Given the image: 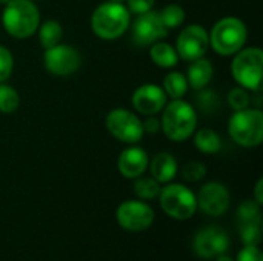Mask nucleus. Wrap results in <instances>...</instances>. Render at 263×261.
I'll return each mask as SVG.
<instances>
[{"mask_svg": "<svg viewBox=\"0 0 263 261\" xmlns=\"http://www.w3.org/2000/svg\"><path fill=\"white\" fill-rule=\"evenodd\" d=\"M34 2H37V0H34Z\"/></svg>", "mask_w": 263, "mask_h": 261, "instance_id": "obj_39", "label": "nucleus"}, {"mask_svg": "<svg viewBox=\"0 0 263 261\" xmlns=\"http://www.w3.org/2000/svg\"><path fill=\"white\" fill-rule=\"evenodd\" d=\"M162 89L165 91L168 100H177V98H183L186 95L190 85H188L185 74H182L179 71H171L165 75V78L162 82Z\"/></svg>", "mask_w": 263, "mask_h": 261, "instance_id": "obj_22", "label": "nucleus"}, {"mask_svg": "<svg viewBox=\"0 0 263 261\" xmlns=\"http://www.w3.org/2000/svg\"><path fill=\"white\" fill-rule=\"evenodd\" d=\"M157 198L162 211L174 220H188L197 211L196 194L182 183H166Z\"/></svg>", "mask_w": 263, "mask_h": 261, "instance_id": "obj_7", "label": "nucleus"}, {"mask_svg": "<svg viewBox=\"0 0 263 261\" xmlns=\"http://www.w3.org/2000/svg\"><path fill=\"white\" fill-rule=\"evenodd\" d=\"M216 261H234V260H233L231 257H228L227 254H223V255H219V257H217V260H216Z\"/></svg>", "mask_w": 263, "mask_h": 261, "instance_id": "obj_36", "label": "nucleus"}, {"mask_svg": "<svg viewBox=\"0 0 263 261\" xmlns=\"http://www.w3.org/2000/svg\"><path fill=\"white\" fill-rule=\"evenodd\" d=\"M14 71V55L12 52L0 45V83L6 82Z\"/></svg>", "mask_w": 263, "mask_h": 261, "instance_id": "obj_31", "label": "nucleus"}, {"mask_svg": "<svg viewBox=\"0 0 263 261\" xmlns=\"http://www.w3.org/2000/svg\"><path fill=\"white\" fill-rule=\"evenodd\" d=\"M9 2H11V0H0V5H2V6H5V5H6V3H9Z\"/></svg>", "mask_w": 263, "mask_h": 261, "instance_id": "obj_37", "label": "nucleus"}, {"mask_svg": "<svg viewBox=\"0 0 263 261\" xmlns=\"http://www.w3.org/2000/svg\"><path fill=\"white\" fill-rule=\"evenodd\" d=\"M174 48L179 58L186 63L205 57L210 49V35L206 28L199 23L186 25L180 29Z\"/></svg>", "mask_w": 263, "mask_h": 261, "instance_id": "obj_10", "label": "nucleus"}, {"mask_svg": "<svg viewBox=\"0 0 263 261\" xmlns=\"http://www.w3.org/2000/svg\"><path fill=\"white\" fill-rule=\"evenodd\" d=\"M165 28L170 31V29H176V28H180L183 23H185V18H186V14H185V9L177 5V3H171V5H166L163 6L160 11H157Z\"/></svg>", "mask_w": 263, "mask_h": 261, "instance_id": "obj_24", "label": "nucleus"}, {"mask_svg": "<svg viewBox=\"0 0 263 261\" xmlns=\"http://www.w3.org/2000/svg\"><path fill=\"white\" fill-rule=\"evenodd\" d=\"M168 102V97L162 86L154 85V83H145L140 85L131 97L133 108L137 114L140 115H157L162 112Z\"/></svg>", "mask_w": 263, "mask_h": 261, "instance_id": "obj_15", "label": "nucleus"}, {"mask_svg": "<svg viewBox=\"0 0 263 261\" xmlns=\"http://www.w3.org/2000/svg\"><path fill=\"white\" fill-rule=\"evenodd\" d=\"M142 125L145 134H157L160 131V120L156 115H148L146 120L142 122Z\"/></svg>", "mask_w": 263, "mask_h": 261, "instance_id": "obj_34", "label": "nucleus"}, {"mask_svg": "<svg viewBox=\"0 0 263 261\" xmlns=\"http://www.w3.org/2000/svg\"><path fill=\"white\" fill-rule=\"evenodd\" d=\"M237 261H263L262 251L259 249V246H245L239 252Z\"/></svg>", "mask_w": 263, "mask_h": 261, "instance_id": "obj_33", "label": "nucleus"}, {"mask_svg": "<svg viewBox=\"0 0 263 261\" xmlns=\"http://www.w3.org/2000/svg\"><path fill=\"white\" fill-rule=\"evenodd\" d=\"M228 134L242 148H257L263 142V112L260 108L234 111L228 122Z\"/></svg>", "mask_w": 263, "mask_h": 261, "instance_id": "obj_6", "label": "nucleus"}, {"mask_svg": "<svg viewBox=\"0 0 263 261\" xmlns=\"http://www.w3.org/2000/svg\"><path fill=\"white\" fill-rule=\"evenodd\" d=\"M92 32L105 40L112 42L126 34L131 25V12L126 5L119 2H103L91 14Z\"/></svg>", "mask_w": 263, "mask_h": 261, "instance_id": "obj_3", "label": "nucleus"}, {"mask_svg": "<svg viewBox=\"0 0 263 261\" xmlns=\"http://www.w3.org/2000/svg\"><path fill=\"white\" fill-rule=\"evenodd\" d=\"M20 106V95L6 82L0 83V114H12Z\"/></svg>", "mask_w": 263, "mask_h": 261, "instance_id": "obj_26", "label": "nucleus"}, {"mask_svg": "<svg viewBox=\"0 0 263 261\" xmlns=\"http://www.w3.org/2000/svg\"><path fill=\"white\" fill-rule=\"evenodd\" d=\"M254 202L259 203L260 206L263 205V180L259 178L256 186H254Z\"/></svg>", "mask_w": 263, "mask_h": 261, "instance_id": "obj_35", "label": "nucleus"}, {"mask_svg": "<svg viewBox=\"0 0 263 261\" xmlns=\"http://www.w3.org/2000/svg\"><path fill=\"white\" fill-rule=\"evenodd\" d=\"M193 137L196 149L202 154L213 155L222 149V137L211 128H202L199 131H194Z\"/></svg>", "mask_w": 263, "mask_h": 261, "instance_id": "obj_20", "label": "nucleus"}, {"mask_svg": "<svg viewBox=\"0 0 263 261\" xmlns=\"http://www.w3.org/2000/svg\"><path fill=\"white\" fill-rule=\"evenodd\" d=\"M199 95H197V103H199V108L205 112H216L220 106V97L217 92L211 91V89H200L197 91Z\"/></svg>", "mask_w": 263, "mask_h": 261, "instance_id": "obj_28", "label": "nucleus"}, {"mask_svg": "<svg viewBox=\"0 0 263 261\" xmlns=\"http://www.w3.org/2000/svg\"><path fill=\"white\" fill-rule=\"evenodd\" d=\"M131 38L137 46L149 48L153 43L165 38L168 35V29L165 28L157 11L151 9L148 12L136 15L134 22L129 25Z\"/></svg>", "mask_w": 263, "mask_h": 261, "instance_id": "obj_11", "label": "nucleus"}, {"mask_svg": "<svg viewBox=\"0 0 263 261\" xmlns=\"http://www.w3.org/2000/svg\"><path fill=\"white\" fill-rule=\"evenodd\" d=\"M37 34H39V43L43 49H48V48H52L59 43H62V38H63V26L60 22L54 20V18H49V20H45L43 23L39 25V29H37Z\"/></svg>", "mask_w": 263, "mask_h": 261, "instance_id": "obj_21", "label": "nucleus"}, {"mask_svg": "<svg viewBox=\"0 0 263 261\" xmlns=\"http://www.w3.org/2000/svg\"><path fill=\"white\" fill-rule=\"evenodd\" d=\"M196 200L197 209H200L203 214L210 217L223 215L231 205V195L228 188L219 182H210L203 185L199 194L196 195Z\"/></svg>", "mask_w": 263, "mask_h": 261, "instance_id": "obj_13", "label": "nucleus"}, {"mask_svg": "<svg viewBox=\"0 0 263 261\" xmlns=\"http://www.w3.org/2000/svg\"><path fill=\"white\" fill-rule=\"evenodd\" d=\"M148 169L154 180H157L160 185H166L177 175V158L170 152H159L153 157V160H149Z\"/></svg>", "mask_w": 263, "mask_h": 261, "instance_id": "obj_17", "label": "nucleus"}, {"mask_svg": "<svg viewBox=\"0 0 263 261\" xmlns=\"http://www.w3.org/2000/svg\"><path fill=\"white\" fill-rule=\"evenodd\" d=\"M134 194L137 195L139 200L148 202V200H154L159 197L162 185L154 180L153 177H137L134 178Z\"/></svg>", "mask_w": 263, "mask_h": 261, "instance_id": "obj_23", "label": "nucleus"}, {"mask_svg": "<svg viewBox=\"0 0 263 261\" xmlns=\"http://www.w3.org/2000/svg\"><path fill=\"white\" fill-rule=\"evenodd\" d=\"M149 58L156 66L163 69H171L180 62L176 48L163 40H159L149 46Z\"/></svg>", "mask_w": 263, "mask_h": 261, "instance_id": "obj_19", "label": "nucleus"}, {"mask_svg": "<svg viewBox=\"0 0 263 261\" xmlns=\"http://www.w3.org/2000/svg\"><path fill=\"white\" fill-rule=\"evenodd\" d=\"M45 69L55 77H69L82 66V54L72 45L59 43L43 52Z\"/></svg>", "mask_w": 263, "mask_h": 261, "instance_id": "obj_9", "label": "nucleus"}, {"mask_svg": "<svg viewBox=\"0 0 263 261\" xmlns=\"http://www.w3.org/2000/svg\"><path fill=\"white\" fill-rule=\"evenodd\" d=\"M106 2H119V3H123L125 0H106Z\"/></svg>", "mask_w": 263, "mask_h": 261, "instance_id": "obj_38", "label": "nucleus"}, {"mask_svg": "<svg viewBox=\"0 0 263 261\" xmlns=\"http://www.w3.org/2000/svg\"><path fill=\"white\" fill-rule=\"evenodd\" d=\"M205 175H206V166H205V163H202L199 160H193V162L186 163L182 169V178L190 183L200 182Z\"/></svg>", "mask_w": 263, "mask_h": 261, "instance_id": "obj_29", "label": "nucleus"}, {"mask_svg": "<svg viewBox=\"0 0 263 261\" xmlns=\"http://www.w3.org/2000/svg\"><path fill=\"white\" fill-rule=\"evenodd\" d=\"M230 248V237L228 234L219 226H208L197 232L194 237L193 249L197 257L211 260L223 255Z\"/></svg>", "mask_w": 263, "mask_h": 261, "instance_id": "obj_14", "label": "nucleus"}, {"mask_svg": "<svg viewBox=\"0 0 263 261\" xmlns=\"http://www.w3.org/2000/svg\"><path fill=\"white\" fill-rule=\"evenodd\" d=\"M125 2H126L128 11L134 15L151 11L154 8V3H156V0H125Z\"/></svg>", "mask_w": 263, "mask_h": 261, "instance_id": "obj_32", "label": "nucleus"}, {"mask_svg": "<svg viewBox=\"0 0 263 261\" xmlns=\"http://www.w3.org/2000/svg\"><path fill=\"white\" fill-rule=\"evenodd\" d=\"M256 218H262L260 215V205L256 203L254 200H245L240 203V206L237 208V220L239 223L243 222H251Z\"/></svg>", "mask_w": 263, "mask_h": 261, "instance_id": "obj_30", "label": "nucleus"}, {"mask_svg": "<svg viewBox=\"0 0 263 261\" xmlns=\"http://www.w3.org/2000/svg\"><path fill=\"white\" fill-rule=\"evenodd\" d=\"M105 125L108 132L119 142L126 145H137L142 142L145 132L140 115L126 108H114L106 114Z\"/></svg>", "mask_w": 263, "mask_h": 261, "instance_id": "obj_8", "label": "nucleus"}, {"mask_svg": "<svg viewBox=\"0 0 263 261\" xmlns=\"http://www.w3.org/2000/svg\"><path fill=\"white\" fill-rule=\"evenodd\" d=\"M228 105L233 111H242L253 105V97L250 95L248 89L237 85L228 92Z\"/></svg>", "mask_w": 263, "mask_h": 261, "instance_id": "obj_27", "label": "nucleus"}, {"mask_svg": "<svg viewBox=\"0 0 263 261\" xmlns=\"http://www.w3.org/2000/svg\"><path fill=\"white\" fill-rule=\"evenodd\" d=\"M148 163H149L148 152L137 145H131L129 148L120 152L117 160V168L122 177L134 180L145 174V171L148 169Z\"/></svg>", "mask_w": 263, "mask_h": 261, "instance_id": "obj_16", "label": "nucleus"}, {"mask_svg": "<svg viewBox=\"0 0 263 261\" xmlns=\"http://www.w3.org/2000/svg\"><path fill=\"white\" fill-rule=\"evenodd\" d=\"M185 77L188 80L190 88H193L194 91L208 88V85L211 83V80L214 77V65L206 57L193 60V62H190V65L186 68Z\"/></svg>", "mask_w": 263, "mask_h": 261, "instance_id": "obj_18", "label": "nucleus"}, {"mask_svg": "<svg viewBox=\"0 0 263 261\" xmlns=\"http://www.w3.org/2000/svg\"><path fill=\"white\" fill-rule=\"evenodd\" d=\"M210 35V48L222 57H233L237 51H240L248 40V28L239 17L227 15L217 20Z\"/></svg>", "mask_w": 263, "mask_h": 261, "instance_id": "obj_4", "label": "nucleus"}, {"mask_svg": "<svg viewBox=\"0 0 263 261\" xmlns=\"http://www.w3.org/2000/svg\"><path fill=\"white\" fill-rule=\"evenodd\" d=\"M154 209L143 200H126L117 211L116 218L120 228L129 232H140L148 229L154 222Z\"/></svg>", "mask_w": 263, "mask_h": 261, "instance_id": "obj_12", "label": "nucleus"}, {"mask_svg": "<svg viewBox=\"0 0 263 261\" xmlns=\"http://www.w3.org/2000/svg\"><path fill=\"white\" fill-rule=\"evenodd\" d=\"M231 74L236 83L251 92L262 89L263 51L259 46H243L233 55Z\"/></svg>", "mask_w": 263, "mask_h": 261, "instance_id": "obj_5", "label": "nucleus"}, {"mask_svg": "<svg viewBox=\"0 0 263 261\" xmlns=\"http://www.w3.org/2000/svg\"><path fill=\"white\" fill-rule=\"evenodd\" d=\"M239 232L245 246H259L262 242V218L239 223Z\"/></svg>", "mask_w": 263, "mask_h": 261, "instance_id": "obj_25", "label": "nucleus"}, {"mask_svg": "<svg viewBox=\"0 0 263 261\" xmlns=\"http://www.w3.org/2000/svg\"><path fill=\"white\" fill-rule=\"evenodd\" d=\"M160 114V131L174 143L186 142L197 129V111L183 98L168 100Z\"/></svg>", "mask_w": 263, "mask_h": 261, "instance_id": "obj_1", "label": "nucleus"}, {"mask_svg": "<svg viewBox=\"0 0 263 261\" xmlns=\"http://www.w3.org/2000/svg\"><path fill=\"white\" fill-rule=\"evenodd\" d=\"M40 23V9L34 0H11L3 6L2 26L14 38H29L37 32Z\"/></svg>", "mask_w": 263, "mask_h": 261, "instance_id": "obj_2", "label": "nucleus"}]
</instances>
